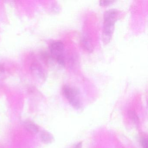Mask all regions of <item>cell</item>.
I'll return each mask as SVG.
<instances>
[{
	"label": "cell",
	"instance_id": "6da1fadb",
	"mask_svg": "<svg viewBox=\"0 0 148 148\" xmlns=\"http://www.w3.org/2000/svg\"><path fill=\"white\" fill-rule=\"evenodd\" d=\"M118 14L117 10L115 9H110L105 13L102 39L105 45L110 43L112 38Z\"/></svg>",
	"mask_w": 148,
	"mask_h": 148
},
{
	"label": "cell",
	"instance_id": "ba28073f",
	"mask_svg": "<svg viewBox=\"0 0 148 148\" xmlns=\"http://www.w3.org/2000/svg\"><path fill=\"white\" fill-rule=\"evenodd\" d=\"M129 114H130V117L132 120L135 123H138L139 119H138V117L137 116L135 112H130Z\"/></svg>",
	"mask_w": 148,
	"mask_h": 148
},
{
	"label": "cell",
	"instance_id": "8992f818",
	"mask_svg": "<svg viewBox=\"0 0 148 148\" xmlns=\"http://www.w3.org/2000/svg\"><path fill=\"white\" fill-rule=\"evenodd\" d=\"M41 140L46 144H49L52 142L53 137L51 133L47 131L42 132L40 135Z\"/></svg>",
	"mask_w": 148,
	"mask_h": 148
},
{
	"label": "cell",
	"instance_id": "5b68a950",
	"mask_svg": "<svg viewBox=\"0 0 148 148\" xmlns=\"http://www.w3.org/2000/svg\"><path fill=\"white\" fill-rule=\"evenodd\" d=\"M82 44L83 47L88 52H92L93 50L92 42L89 37L84 36L82 40Z\"/></svg>",
	"mask_w": 148,
	"mask_h": 148
},
{
	"label": "cell",
	"instance_id": "7a4b0ae2",
	"mask_svg": "<svg viewBox=\"0 0 148 148\" xmlns=\"http://www.w3.org/2000/svg\"><path fill=\"white\" fill-rule=\"evenodd\" d=\"M63 92L64 96L73 106L77 109L80 107L79 92L77 89L70 86L65 85L63 87Z\"/></svg>",
	"mask_w": 148,
	"mask_h": 148
},
{
	"label": "cell",
	"instance_id": "30bf717a",
	"mask_svg": "<svg viewBox=\"0 0 148 148\" xmlns=\"http://www.w3.org/2000/svg\"><path fill=\"white\" fill-rule=\"evenodd\" d=\"M141 145L143 148H148V141L145 138H142L141 140Z\"/></svg>",
	"mask_w": 148,
	"mask_h": 148
},
{
	"label": "cell",
	"instance_id": "9c48e42d",
	"mask_svg": "<svg viewBox=\"0 0 148 148\" xmlns=\"http://www.w3.org/2000/svg\"><path fill=\"white\" fill-rule=\"evenodd\" d=\"M115 1H108V0L101 1H99V5L101 6H107L111 5Z\"/></svg>",
	"mask_w": 148,
	"mask_h": 148
},
{
	"label": "cell",
	"instance_id": "8fae6325",
	"mask_svg": "<svg viewBox=\"0 0 148 148\" xmlns=\"http://www.w3.org/2000/svg\"><path fill=\"white\" fill-rule=\"evenodd\" d=\"M82 143H79L76 145L74 148H82Z\"/></svg>",
	"mask_w": 148,
	"mask_h": 148
},
{
	"label": "cell",
	"instance_id": "277c9868",
	"mask_svg": "<svg viewBox=\"0 0 148 148\" xmlns=\"http://www.w3.org/2000/svg\"><path fill=\"white\" fill-rule=\"evenodd\" d=\"M25 128L27 130L32 134H36L38 132L39 128L38 126L33 122L27 120L24 123Z\"/></svg>",
	"mask_w": 148,
	"mask_h": 148
},
{
	"label": "cell",
	"instance_id": "3957f363",
	"mask_svg": "<svg viewBox=\"0 0 148 148\" xmlns=\"http://www.w3.org/2000/svg\"><path fill=\"white\" fill-rule=\"evenodd\" d=\"M50 49L52 55L56 58L58 56L64 55V45L61 41H56L51 44Z\"/></svg>",
	"mask_w": 148,
	"mask_h": 148
},
{
	"label": "cell",
	"instance_id": "52a82bcc",
	"mask_svg": "<svg viewBox=\"0 0 148 148\" xmlns=\"http://www.w3.org/2000/svg\"><path fill=\"white\" fill-rule=\"evenodd\" d=\"M55 59L59 64L62 66H64L65 65V57L64 55L58 56L55 58Z\"/></svg>",
	"mask_w": 148,
	"mask_h": 148
}]
</instances>
